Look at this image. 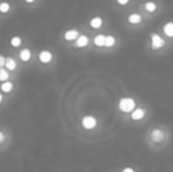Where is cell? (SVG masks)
I'll return each mask as SVG.
<instances>
[{"label": "cell", "instance_id": "cell-1", "mask_svg": "<svg viewBox=\"0 0 173 172\" xmlns=\"http://www.w3.org/2000/svg\"><path fill=\"white\" fill-rule=\"evenodd\" d=\"M134 100L132 98H123L119 102V108L123 112H131L134 108Z\"/></svg>", "mask_w": 173, "mask_h": 172}, {"label": "cell", "instance_id": "cell-2", "mask_svg": "<svg viewBox=\"0 0 173 172\" xmlns=\"http://www.w3.org/2000/svg\"><path fill=\"white\" fill-rule=\"evenodd\" d=\"M81 124L82 126L87 130H91V128H94L97 125V120L94 117H92V116H86V117H84L81 120Z\"/></svg>", "mask_w": 173, "mask_h": 172}, {"label": "cell", "instance_id": "cell-3", "mask_svg": "<svg viewBox=\"0 0 173 172\" xmlns=\"http://www.w3.org/2000/svg\"><path fill=\"white\" fill-rule=\"evenodd\" d=\"M151 39H152V47L154 50H158L160 47H163L164 44H165V41L158 34H152L151 35Z\"/></svg>", "mask_w": 173, "mask_h": 172}, {"label": "cell", "instance_id": "cell-4", "mask_svg": "<svg viewBox=\"0 0 173 172\" xmlns=\"http://www.w3.org/2000/svg\"><path fill=\"white\" fill-rule=\"evenodd\" d=\"M39 59L41 63L46 64V63H50L52 60V53L50 51H41L40 54H39Z\"/></svg>", "mask_w": 173, "mask_h": 172}, {"label": "cell", "instance_id": "cell-5", "mask_svg": "<svg viewBox=\"0 0 173 172\" xmlns=\"http://www.w3.org/2000/svg\"><path fill=\"white\" fill-rule=\"evenodd\" d=\"M151 137H152V140H153V142L160 143V142H163V139H164V132L163 131H160V130H153Z\"/></svg>", "mask_w": 173, "mask_h": 172}, {"label": "cell", "instance_id": "cell-6", "mask_svg": "<svg viewBox=\"0 0 173 172\" xmlns=\"http://www.w3.org/2000/svg\"><path fill=\"white\" fill-rule=\"evenodd\" d=\"M144 116H145V110H143V108H137V110H134V111L132 112V114H131L132 119H134V120L141 119Z\"/></svg>", "mask_w": 173, "mask_h": 172}, {"label": "cell", "instance_id": "cell-7", "mask_svg": "<svg viewBox=\"0 0 173 172\" xmlns=\"http://www.w3.org/2000/svg\"><path fill=\"white\" fill-rule=\"evenodd\" d=\"M20 59L23 61H29L31 59V51L29 49H24L20 52Z\"/></svg>", "mask_w": 173, "mask_h": 172}, {"label": "cell", "instance_id": "cell-8", "mask_svg": "<svg viewBox=\"0 0 173 172\" xmlns=\"http://www.w3.org/2000/svg\"><path fill=\"white\" fill-rule=\"evenodd\" d=\"M105 43H106V37L105 35L99 34L94 38V44H96L97 46H105Z\"/></svg>", "mask_w": 173, "mask_h": 172}, {"label": "cell", "instance_id": "cell-9", "mask_svg": "<svg viewBox=\"0 0 173 172\" xmlns=\"http://www.w3.org/2000/svg\"><path fill=\"white\" fill-rule=\"evenodd\" d=\"M164 32L168 37H173V23H167L164 26Z\"/></svg>", "mask_w": 173, "mask_h": 172}, {"label": "cell", "instance_id": "cell-10", "mask_svg": "<svg viewBox=\"0 0 173 172\" xmlns=\"http://www.w3.org/2000/svg\"><path fill=\"white\" fill-rule=\"evenodd\" d=\"M77 37H78V31H76V30L67 31V32L65 33V39L66 40H74Z\"/></svg>", "mask_w": 173, "mask_h": 172}, {"label": "cell", "instance_id": "cell-11", "mask_svg": "<svg viewBox=\"0 0 173 172\" xmlns=\"http://www.w3.org/2000/svg\"><path fill=\"white\" fill-rule=\"evenodd\" d=\"M87 43H88V38L86 35H80L77 40V46L78 47H84L87 45Z\"/></svg>", "mask_w": 173, "mask_h": 172}, {"label": "cell", "instance_id": "cell-12", "mask_svg": "<svg viewBox=\"0 0 173 172\" xmlns=\"http://www.w3.org/2000/svg\"><path fill=\"white\" fill-rule=\"evenodd\" d=\"M90 24H91V26L93 29H99L101 25H102V19L99 18V17H96V18H93V19L91 20Z\"/></svg>", "mask_w": 173, "mask_h": 172}, {"label": "cell", "instance_id": "cell-13", "mask_svg": "<svg viewBox=\"0 0 173 172\" xmlns=\"http://www.w3.org/2000/svg\"><path fill=\"white\" fill-rule=\"evenodd\" d=\"M12 89H13V84L11 83V81H5V83L1 85V90L5 93H8L10 91H12Z\"/></svg>", "mask_w": 173, "mask_h": 172}, {"label": "cell", "instance_id": "cell-14", "mask_svg": "<svg viewBox=\"0 0 173 172\" xmlns=\"http://www.w3.org/2000/svg\"><path fill=\"white\" fill-rule=\"evenodd\" d=\"M128 21H130L131 24H138V23H140L141 21V17H140L139 14H131L130 17H128Z\"/></svg>", "mask_w": 173, "mask_h": 172}, {"label": "cell", "instance_id": "cell-15", "mask_svg": "<svg viewBox=\"0 0 173 172\" xmlns=\"http://www.w3.org/2000/svg\"><path fill=\"white\" fill-rule=\"evenodd\" d=\"M10 77V74H8V71L6 69H3V67H0V80H3V81H5L7 80Z\"/></svg>", "mask_w": 173, "mask_h": 172}, {"label": "cell", "instance_id": "cell-16", "mask_svg": "<svg viewBox=\"0 0 173 172\" xmlns=\"http://www.w3.org/2000/svg\"><path fill=\"white\" fill-rule=\"evenodd\" d=\"M15 61L12 58H7L5 61V66L7 67V70H14L15 69Z\"/></svg>", "mask_w": 173, "mask_h": 172}, {"label": "cell", "instance_id": "cell-17", "mask_svg": "<svg viewBox=\"0 0 173 172\" xmlns=\"http://www.w3.org/2000/svg\"><path fill=\"white\" fill-rule=\"evenodd\" d=\"M115 43V39L112 37V35H107L106 37V43H105V46H107V47H111V46H113Z\"/></svg>", "mask_w": 173, "mask_h": 172}, {"label": "cell", "instance_id": "cell-18", "mask_svg": "<svg viewBox=\"0 0 173 172\" xmlns=\"http://www.w3.org/2000/svg\"><path fill=\"white\" fill-rule=\"evenodd\" d=\"M20 44H21V39H20L19 37H14V38H12V40H11V45L13 47H18V46H20Z\"/></svg>", "mask_w": 173, "mask_h": 172}, {"label": "cell", "instance_id": "cell-19", "mask_svg": "<svg viewBox=\"0 0 173 172\" xmlns=\"http://www.w3.org/2000/svg\"><path fill=\"white\" fill-rule=\"evenodd\" d=\"M10 11V5L7 4V3H1L0 4V12L1 13H6V12H8Z\"/></svg>", "mask_w": 173, "mask_h": 172}, {"label": "cell", "instance_id": "cell-20", "mask_svg": "<svg viewBox=\"0 0 173 172\" xmlns=\"http://www.w3.org/2000/svg\"><path fill=\"white\" fill-rule=\"evenodd\" d=\"M145 8L149 12H154L155 11V4H153V3H146L145 4Z\"/></svg>", "mask_w": 173, "mask_h": 172}, {"label": "cell", "instance_id": "cell-21", "mask_svg": "<svg viewBox=\"0 0 173 172\" xmlns=\"http://www.w3.org/2000/svg\"><path fill=\"white\" fill-rule=\"evenodd\" d=\"M5 61H6V59H5V58H4V57H3V55H0V67H1V66H4V65H5Z\"/></svg>", "mask_w": 173, "mask_h": 172}, {"label": "cell", "instance_id": "cell-22", "mask_svg": "<svg viewBox=\"0 0 173 172\" xmlns=\"http://www.w3.org/2000/svg\"><path fill=\"white\" fill-rule=\"evenodd\" d=\"M117 1H118V4H120V5H126L130 0H117Z\"/></svg>", "mask_w": 173, "mask_h": 172}, {"label": "cell", "instance_id": "cell-23", "mask_svg": "<svg viewBox=\"0 0 173 172\" xmlns=\"http://www.w3.org/2000/svg\"><path fill=\"white\" fill-rule=\"evenodd\" d=\"M123 172H134V170L131 169V167H125V169L123 170Z\"/></svg>", "mask_w": 173, "mask_h": 172}, {"label": "cell", "instance_id": "cell-24", "mask_svg": "<svg viewBox=\"0 0 173 172\" xmlns=\"http://www.w3.org/2000/svg\"><path fill=\"white\" fill-rule=\"evenodd\" d=\"M4 139H5V136H4V133L0 132V144L4 142Z\"/></svg>", "mask_w": 173, "mask_h": 172}, {"label": "cell", "instance_id": "cell-25", "mask_svg": "<svg viewBox=\"0 0 173 172\" xmlns=\"http://www.w3.org/2000/svg\"><path fill=\"white\" fill-rule=\"evenodd\" d=\"M26 1H27V3H33L34 0H26Z\"/></svg>", "mask_w": 173, "mask_h": 172}, {"label": "cell", "instance_id": "cell-26", "mask_svg": "<svg viewBox=\"0 0 173 172\" xmlns=\"http://www.w3.org/2000/svg\"><path fill=\"white\" fill-rule=\"evenodd\" d=\"M1 100H3V96H1V93H0V103H1Z\"/></svg>", "mask_w": 173, "mask_h": 172}]
</instances>
